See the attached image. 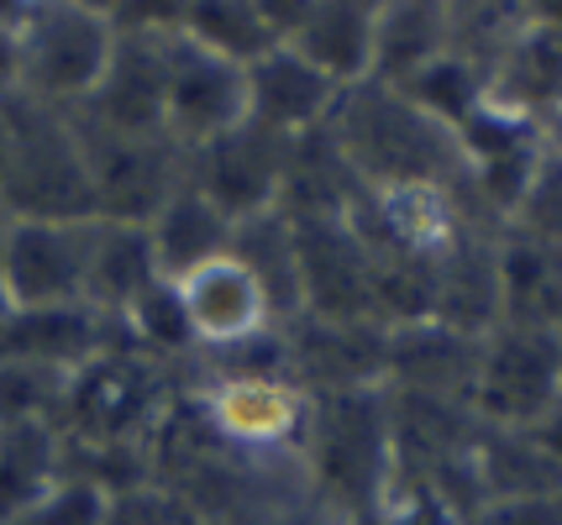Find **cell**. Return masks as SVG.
<instances>
[{"instance_id": "obj_26", "label": "cell", "mask_w": 562, "mask_h": 525, "mask_svg": "<svg viewBox=\"0 0 562 525\" xmlns=\"http://www.w3.org/2000/svg\"><path fill=\"white\" fill-rule=\"evenodd\" d=\"M447 53V0H379L373 26V79L405 84Z\"/></svg>"}, {"instance_id": "obj_25", "label": "cell", "mask_w": 562, "mask_h": 525, "mask_svg": "<svg viewBox=\"0 0 562 525\" xmlns=\"http://www.w3.org/2000/svg\"><path fill=\"white\" fill-rule=\"evenodd\" d=\"M473 473H479L484 504L552 500V494H562V468L541 452V442L531 431H510V425H484V431H479Z\"/></svg>"}, {"instance_id": "obj_31", "label": "cell", "mask_w": 562, "mask_h": 525, "mask_svg": "<svg viewBox=\"0 0 562 525\" xmlns=\"http://www.w3.org/2000/svg\"><path fill=\"white\" fill-rule=\"evenodd\" d=\"M58 478L53 425H0V521H11Z\"/></svg>"}, {"instance_id": "obj_13", "label": "cell", "mask_w": 562, "mask_h": 525, "mask_svg": "<svg viewBox=\"0 0 562 525\" xmlns=\"http://www.w3.org/2000/svg\"><path fill=\"white\" fill-rule=\"evenodd\" d=\"M290 137H273L263 126H232L226 137L190 152V184L216 205L232 226L279 210L284 169H290Z\"/></svg>"}, {"instance_id": "obj_37", "label": "cell", "mask_w": 562, "mask_h": 525, "mask_svg": "<svg viewBox=\"0 0 562 525\" xmlns=\"http://www.w3.org/2000/svg\"><path fill=\"white\" fill-rule=\"evenodd\" d=\"M22 5H0V101L16 90V64H11V26H16Z\"/></svg>"}, {"instance_id": "obj_1", "label": "cell", "mask_w": 562, "mask_h": 525, "mask_svg": "<svg viewBox=\"0 0 562 525\" xmlns=\"http://www.w3.org/2000/svg\"><path fill=\"white\" fill-rule=\"evenodd\" d=\"M331 142L347 158L363 190H394V184H441L463 190V148L452 126L431 122L394 84L363 79L342 90L331 111Z\"/></svg>"}, {"instance_id": "obj_34", "label": "cell", "mask_w": 562, "mask_h": 525, "mask_svg": "<svg viewBox=\"0 0 562 525\" xmlns=\"http://www.w3.org/2000/svg\"><path fill=\"white\" fill-rule=\"evenodd\" d=\"M510 231H526V237H537V242L562 248V163L558 158L541 152L537 179H531L526 201H520V210H515Z\"/></svg>"}, {"instance_id": "obj_29", "label": "cell", "mask_w": 562, "mask_h": 525, "mask_svg": "<svg viewBox=\"0 0 562 525\" xmlns=\"http://www.w3.org/2000/svg\"><path fill=\"white\" fill-rule=\"evenodd\" d=\"M232 258H243L247 274L263 284L279 326H290L300 316V263H294V226L290 216H252L232 231Z\"/></svg>"}, {"instance_id": "obj_43", "label": "cell", "mask_w": 562, "mask_h": 525, "mask_svg": "<svg viewBox=\"0 0 562 525\" xmlns=\"http://www.w3.org/2000/svg\"><path fill=\"white\" fill-rule=\"evenodd\" d=\"M190 525H200V521H190Z\"/></svg>"}, {"instance_id": "obj_39", "label": "cell", "mask_w": 562, "mask_h": 525, "mask_svg": "<svg viewBox=\"0 0 562 525\" xmlns=\"http://www.w3.org/2000/svg\"><path fill=\"white\" fill-rule=\"evenodd\" d=\"M541 152H547V158H558V163H562V111H558V116H547V122H541Z\"/></svg>"}, {"instance_id": "obj_32", "label": "cell", "mask_w": 562, "mask_h": 525, "mask_svg": "<svg viewBox=\"0 0 562 525\" xmlns=\"http://www.w3.org/2000/svg\"><path fill=\"white\" fill-rule=\"evenodd\" d=\"M64 389H69V374L0 357V425H53L58 431Z\"/></svg>"}, {"instance_id": "obj_2", "label": "cell", "mask_w": 562, "mask_h": 525, "mask_svg": "<svg viewBox=\"0 0 562 525\" xmlns=\"http://www.w3.org/2000/svg\"><path fill=\"white\" fill-rule=\"evenodd\" d=\"M184 395V368H169L126 342L116 321L95 357H85L69 374L58 436L64 442H95V447H147Z\"/></svg>"}, {"instance_id": "obj_14", "label": "cell", "mask_w": 562, "mask_h": 525, "mask_svg": "<svg viewBox=\"0 0 562 525\" xmlns=\"http://www.w3.org/2000/svg\"><path fill=\"white\" fill-rule=\"evenodd\" d=\"M294 226L300 263V316L321 321H379L373 316V252L347 216Z\"/></svg>"}, {"instance_id": "obj_33", "label": "cell", "mask_w": 562, "mask_h": 525, "mask_svg": "<svg viewBox=\"0 0 562 525\" xmlns=\"http://www.w3.org/2000/svg\"><path fill=\"white\" fill-rule=\"evenodd\" d=\"M0 525H105V494L74 478H53L37 500Z\"/></svg>"}, {"instance_id": "obj_36", "label": "cell", "mask_w": 562, "mask_h": 525, "mask_svg": "<svg viewBox=\"0 0 562 525\" xmlns=\"http://www.w3.org/2000/svg\"><path fill=\"white\" fill-rule=\"evenodd\" d=\"M463 525H562V494H552V500H494V504H479Z\"/></svg>"}, {"instance_id": "obj_19", "label": "cell", "mask_w": 562, "mask_h": 525, "mask_svg": "<svg viewBox=\"0 0 562 525\" xmlns=\"http://www.w3.org/2000/svg\"><path fill=\"white\" fill-rule=\"evenodd\" d=\"M342 101V90L331 79L311 69L300 53L273 48L247 69V122L273 132V137H311L331 122V111Z\"/></svg>"}, {"instance_id": "obj_30", "label": "cell", "mask_w": 562, "mask_h": 525, "mask_svg": "<svg viewBox=\"0 0 562 525\" xmlns=\"http://www.w3.org/2000/svg\"><path fill=\"white\" fill-rule=\"evenodd\" d=\"M394 90H400L411 105H420L431 122L458 132L479 105L490 101V75H484L479 64L458 58V53H441V58H431L420 75H411L405 84H394Z\"/></svg>"}, {"instance_id": "obj_21", "label": "cell", "mask_w": 562, "mask_h": 525, "mask_svg": "<svg viewBox=\"0 0 562 525\" xmlns=\"http://www.w3.org/2000/svg\"><path fill=\"white\" fill-rule=\"evenodd\" d=\"M158 278L164 274H158V258H153V242H147V226L95 221L90 278H85V310H95L100 321H122Z\"/></svg>"}, {"instance_id": "obj_27", "label": "cell", "mask_w": 562, "mask_h": 525, "mask_svg": "<svg viewBox=\"0 0 562 525\" xmlns=\"http://www.w3.org/2000/svg\"><path fill=\"white\" fill-rule=\"evenodd\" d=\"M179 32L237 69H252L258 58L284 48V32L273 22L269 0H190L179 11Z\"/></svg>"}, {"instance_id": "obj_9", "label": "cell", "mask_w": 562, "mask_h": 525, "mask_svg": "<svg viewBox=\"0 0 562 525\" xmlns=\"http://www.w3.org/2000/svg\"><path fill=\"white\" fill-rule=\"evenodd\" d=\"M562 400V331L547 326H494L479 347L473 415L484 425L526 431Z\"/></svg>"}, {"instance_id": "obj_8", "label": "cell", "mask_w": 562, "mask_h": 525, "mask_svg": "<svg viewBox=\"0 0 562 525\" xmlns=\"http://www.w3.org/2000/svg\"><path fill=\"white\" fill-rule=\"evenodd\" d=\"M79 137H85L95 221L147 226L190 184V152L169 137H116L90 122H79Z\"/></svg>"}, {"instance_id": "obj_7", "label": "cell", "mask_w": 562, "mask_h": 525, "mask_svg": "<svg viewBox=\"0 0 562 525\" xmlns=\"http://www.w3.org/2000/svg\"><path fill=\"white\" fill-rule=\"evenodd\" d=\"M347 221L363 231V242L384 258H411V263H431L441 269L452 252L499 231L490 226L463 190H441V184H394V190H363Z\"/></svg>"}, {"instance_id": "obj_12", "label": "cell", "mask_w": 562, "mask_h": 525, "mask_svg": "<svg viewBox=\"0 0 562 525\" xmlns=\"http://www.w3.org/2000/svg\"><path fill=\"white\" fill-rule=\"evenodd\" d=\"M384 357H390V326L379 321L294 316L284 326V374L311 400L384 389Z\"/></svg>"}, {"instance_id": "obj_10", "label": "cell", "mask_w": 562, "mask_h": 525, "mask_svg": "<svg viewBox=\"0 0 562 525\" xmlns=\"http://www.w3.org/2000/svg\"><path fill=\"white\" fill-rule=\"evenodd\" d=\"M247 122V69L216 58L173 26L164 37V132L184 152Z\"/></svg>"}, {"instance_id": "obj_15", "label": "cell", "mask_w": 562, "mask_h": 525, "mask_svg": "<svg viewBox=\"0 0 562 525\" xmlns=\"http://www.w3.org/2000/svg\"><path fill=\"white\" fill-rule=\"evenodd\" d=\"M173 289H179V305H184L195 352H237L279 331V316H273L263 284L247 274V263L232 258V252L211 258L195 274L173 278Z\"/></svg>"}, {"instance_id": "obj_35", "label": "cell", "mask_w": 562, "mask_h": 525, "mask_svg": "<svg viewBox=\"0 0 562 525\" xmlns=\"http://www.w3.org/2000/svg\"><path fill=\"white\" fill-rule=\"evenodd\" d=\"M190 521L195 515L173 500L164 483H153V478L105 500V525H190Z\"/></svg>"}, {"instance_id": "obj_41", "label": "cell", "mask_w": 562, "mask_h": 525, "mask_svg": "<svg viewBox=\"0 0 562 525\" xmlns=\"http://www.w3.org/2000/svg\"><path fill=\"white\" fill-rule=\"evenodd\" d=\"M0 174H5V111H0Z\"/></svg>"}, {"instance_id": "obj_16", "label": "cell", "mask_w": 562, "mask_h": 525, "mask_svg": "<svg viewBox=\"0 0 562 525\" xmlns=\"http://www.w3.org/2000/svg\"><path fill=\"white\" fill-rule=\"evenodd\" d=\"M269 5L284 32V48L321 69L337 90L373 79V26H379L373 0H294V5L269 0Z\"/></svg>"}, {"instance_id": "obj_5", "label": "cell", "mask_w": 562, "mask_h": 525, "mask_svg": "<svg viewBox=\"0 0 562 525\" xmlns=\"http://www.w3.org/2000/svg\"><path fill=\"white\" fill-rule=\"evenodd\" d=\"M184 400L237 457H305L311 395L284 368H200L190 357Z\"/></svg>"}, {"instance_id": "obj_11", "label": "cell", "mask_w": 562, "mask_h": 525, "mask_svg": "<svg viewBox=\"0 0 562 525\" xmlns=\"http://www.w3.org/2000/svg\"><path fill=\"white\" fill-rule=\"evenodd\" d=\"M95 221H5L0 231V284L16 310L85 305Z\"/></svg>"}, {"instance_id": "obj_38", "label": "cell", "mask_w": 562, "mask_h": 525, "mask_svg": "<svg viewBox=\"0 0 562 525\" xmlns=\"http://www.w3.org/2000/svg\"><path fill=\"white\" fill-rule=\"evenodd\" d=\"M526 431L537 436V442H541V452H547V457H552V463H558V468H562V400L552 404V410H547V415H541L537 425H526Z\"/></svg>"}, {"instance_id": "obj_42", "label": "cell", "mask_w": 562, "mask_h": 525, "mask_svg": "<svg viewBox=\"0 0 562 525\" xmlns=\"http://www.w3.org/2000/svg\"><path fill=\"white\" fill-rule=\"evenodd\" d=\"M5 221H11V210H5V201H0V231H5Z\"/></svg>"}, {"instance_id": "obj_6", "label": "cell", "mask_w": 562, "mask_h": 525, "mask_svg": "<svg viewBox=\"0 0 562 525\" xmlns=\"http://www.w3.org/2000/svg\"><path fill=\"white\" fill-rule=\"evenodd\" d=\"M305 473L321 504L347 525L363 521L394 483L390 410L384 389L368 395H331L311 400V436H305Z\"/></svg>"}, {"instance_id": "obj_23", "label": "cell", "mask_w": 562, "mask_h": 525, "mask_svg": "<svg viewBox=\"0 0 562 525\" xmlns=\"http://www.w3.org/2000/svg\"><path fill=\"white\" fill-rule=\"evenodd\" d=\"M363 195L358 174L347 169L331 132L321 126L311 137H294L284 190H279V216L290 221H326V216H352V205Z\"/></svg>"}, {"instance_id": "obj_20", "label": "cell", "mask_w": 562, "mask_h": 525, "mask_svg": "<svg viewBox=\"0 0 562 525\" xmlns=\"http://www.w3.org/2000/svg\"><path fill=\"white\" fill-rule=\"evenodd\" d=\"M494 269H499V326L562 331V248L505 226L494 242Z\"/></svg>"}, {"instance_id": "obj_28", "label": "cell", "mask_w": 562, "mask_h": 525, "mask_svg": "<svg viewBox=\"0 0 562 525\" xmlns=\"http://www.w3.org/2000/svg\"><path fill=\"white\" fill-rule=\"evenodd\" d=\"M499 231H484L441 263L437 284V321L458 326L468 336H490L499 326V269H494Z\"/></svg>"}, {"instance_id": "obj_24", "label": "cell", "mask_w": 562, "mask_h": 525, "mask_svg": "<svg viewBox=\"0 0 562 525\" xmlns=\"http://www.w3.org/2000/svg\"><path fill=\"white\" fill-rule=\"evenodd\" d=\"M232 231H237V226L226 221L195 184H184V190L147 221V242H153V258H158V274L173 284V278L205 269L221 252H232Z\"/></svg>"}, {"instance_id": "obj_22", "label": "cell", "mask_w": 562, "mask_h": 525, "mask_svg": "<svg viewBox=\"0 0 562 525\" xmlns=\"http://www.w3.org/2000/svg\"><path fill=\"white\" fill-rule=\"evenodd\" d=\"M111 336V321H100L85 305H58V310H11L0 331V357L11 363H43L58 374H74L85 357H95L100 342Z\"/></svg>"}, {"instance_id": "obj_3", "label": "cell", "mask_w": 562, "mask_h": 525, "mask_svg": "<svg viewBox=\"0 0 562 525\" xmlns=\"http://www.w3.org/2000/svg\"><path fill=\"white\" fill-rule=\"evenodd\" d=\"M116 48V16L100 0H22L11 26L16 95L79 111Z\"/></svg>"}, {"instance_id": "obj_17", "label": "cell", "mask_w": 562, "mask_h": 525, "mask_svg": "<svg viewBox=\"0 0 562 525\" xmlns=\"http://www.w3.org/2000/svg\"><path fill=\"white\" fill-rule=\"evenodd\" d=\"M490 105L510 111L541 132L547 116L562 111V0L526 5L510 48L490 69Z\"/></svg>"}, {"instance_id": "obj_4", "label": "cell", "mask_w": 562, "mask_h": 525, "mask_svg": "<svg viewBox=\"0 0 562 525\" xmlns=\"http://www.w3.org/2000/svg\"><path fill=\"white\" fill-rule=\"evenodd\" d=\"M5 174L0 201L16 221H95L85 137L74 111H53L26 95H5Z\"/></svg>"}, {"instance_id": "obj_18", "label": "cell", "mask_w": 562, "mask_h": 525, "mask_svg": "<svg viewBox=\"0 0 562 525\" xmlns=\"http://www.w3.org/2000/svg\"><path fill=\"white\" fill-rule=\"evenodd\" d=\"M479 347H484V336H468V331L441 326V321L390 326L384 389H400V395H426V400L473 404Z\"/></svg>"}, {"instance_id": "obj_40", "label": "cell", "mask_w": 562, "mask_h": 525, "mask_svg": "<svg viewBox=\"0 0 562 525\" xmlns=\"http://www.w3.org/2000/svg\"><path fill=\"white\" fill-rule=\"evenodd\" d=\"M11 310H16V305H11V295H5V284H0V331H5V321H11Z\"/></svg>"}]
</instances>
